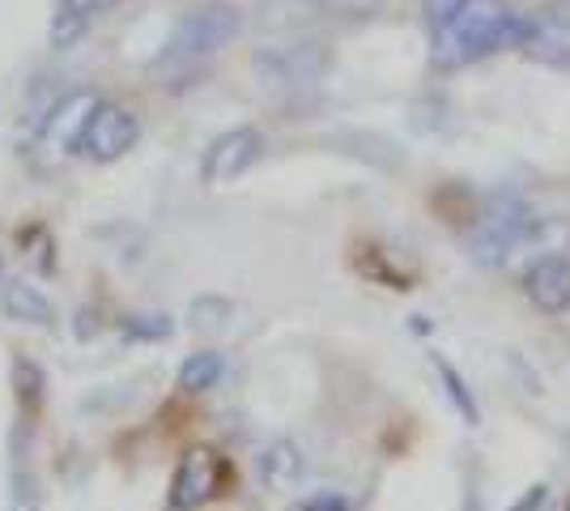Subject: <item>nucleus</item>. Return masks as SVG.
Here are the masks:
<instances>
[{"mask_svg":"<svg viewBox=\"0 0 570 511\" xmlns=\"http://www.w3.org/2000/svg\"><path fill=\"white\" fill-rule=\"evenodd\" d=\"M243 30V13L230 0H205L191 4L179 22L170 26V39L163 43V60L170 65H188V60H205L214 51L230 48Z\"/></svg>","mask_w":570,"mask_h":511,"instance_id":"2","label":"nucleus"},{"mask_svg":"<svg viewBox=\"0 0 570 511\" xmlns=\"http://www.w3.org/2000/svg\"><path fill=\"white\" fill-rule=\"evenodd\" d=\"M439 375H443V384H448V392H452L455 410L469 417V422H476V405H473V396H469V389H464V380H460L448 363H439Z\"/></svg>","mask_w":570,"mask_h":511,"instance_id":"15","label":"nucleus"},{"mask_svg":"<svg viewBox=\"0 0 570 511\" xmlns=\"http://www.w3.org/2000/svg\"><path fill=\"white\" fill-rule=\"evenodd\" d=\"M111 4H119V0H60V13H56V43L69 48L72 39H81L86 22L98 18V13H107Z\"/></svg>","mask_w":570,"mask_h":511,"instance_id":"12","label":"nucleus"},{"mask_svg":"<svg viewBox=\"0 0 570 511\" xmlns=\"http://www.w3.org/2000/svg\"><path fill=\"white\" fill-rule=\"evenodd\" d=\"M303 511H350V503L341 499V494H311Z\"/></svg>","mask_w":570,"mask_h":511,"instance_id":"17","label":"nucleus"},{"mask_svg":"<svg viewBox=\"0 0 570 511\" xmlns=\"http://www.w3.org/2000/svg\"><path fill=\"white\" fill-rule=\"evenodd\" d=\"M4 511H39V487H35V478H30V473H18V478H13Z\"/></svg>","mask_w":570,"mask_h":511,"instance_id":"14","label":"nucleus"},{"mask_svg":"<svg viewBox=\"0 0 570 511\" xmlns=\"http://www.w3.org/2000/svg\"><path fill=\"white\" fill-rule=\"evenodd\" d=\"M141 141V120L128 111V107H116V102H95L86 111V124L77 128L72 137V154H86L90 163H116L128 149Z\"/></svg>","mask_w":570,"mask_h":511,"instance_id":"3","label":"nucleus"},{"mask_svg":"<svg viewBox=\"0 0 570 511\" xmlns=\"http://www.w3.org/2000/svg\"><path fill=\"white\" fill-rule=\"evenodd\" d=\"M226 482V464L209 448H191L179 461L175 478H170V508L175 511H200L205 503H214Z\"/></svg>","mask_w":570,"mask_h":511,"instance_id":"5","label":"nucleus"},{"mask_svg":"<svg viewBox=\"0 0 570 511\" xmlns=\"http://www.w3.org/2000/svg\"><path fill=\"white\" fill-rule=\"evenodd\" d=\"M567 511H570V508H567Z\"/></svg>","mask_w":570,"mask_h":511,"instance_id":"19","label":"nucleus"},{"mask_svg":"<svg viewBox=\"0 0 570 511\" xmlns=\"http://www.w3.org/2000/svg\"><path fill=\"white\" fill-rule=\"evenodd\" d=\"M18 375H22V401L26 405H35V401H39V392H43V375H39L30 363H18Z\"/></svg>","mask_w":570,"mask_h":511,"instance_id":"16","label":"nucleus"},{"mask_svg":"<svg viewBox=\"0 0 570 511\" xmlns=\"http://www.w3.org/2000/svg\"><path fill=\"white\" fill-rule=\"evenodd\" d=\"M264 149V137L256 128H230V132H222L214 146L205 149V158H200V179L205 184H235L238 175H247V170L256 167V158H261Z\"/></svg>","mask_w":570,"mask_h":511,"instance_id":"6","label":"nucleus"},{"mask_svg":"<svg viewBox=\"0 0 570 511\" xmlns=\"http://www.w3.org/2000/svg\"><path fill=\"white\" fill-rule=\"evenodd\" d=\"M430 60L439 69H464L499 48H520L523 18L502 0H430Z\"/></svg>","mask_w":570,"mask_h":511,"instance_id":"1","label":"nucleus"},{"mask_svg":"<svg viewBox=\"0 0 570 511\" xmlns=\"http://www.w3.org/2000/svg\"><path fill=\"white\" fill-rule=\"evenodd\" d=\"M0 282H4V273H0Z\"/></svg>","mask_w":570,"mask_h":511,"instance_id":"18","label":"nucleus"},{"mask_svg":"<svg viewBox=\"0 0 570 511\" xmlns=\"http://www.w3.org/2000/svg\"><path fill=\"white\" fill-rule=\"evenodd\" d=\"M0 312L30 328H51L56 324V303L39 286H30L22 277H4L0 282Z\"/></svg>","mask_w":570,"mask_h":511,"instance_id":"9","label":"nucleus"},{"mask_svg":"<svg viewBox=\"0 0 570 511\" xmlns=\"http://www.w3.org/2000/svg\"><path fill=\"white\" fill-rule=\"evenodd\" d=\"M528 226H532V218H528V205H523L515 193H502L490 200V209L481 214V222H476L473 230V256L476 265H502L515 247H520V239L528 235Z\"/></svg>","mask_w":570,"mask_h":511,"instance_id":"4","label":"nucleus"},{"mask_svg":"<svg viewBox=\"0 0 570 511\" xmlns=\"http://www.w3.org/2000/svg\"><path fill=\"white\" fill-rule=\"evenodd\" d=\"M523 294L537 312L546 316H562L570 307V256H541L523 273Z\"/></svg>","mask_w":570,"mask_h":511,"instance_id":"7","label":"nucleus"},{"mask_svg":"<svg viewBox=\"0 0 570 511\" xmlns=\"http://www.w3.org/2000/svg\"><path fill=\"white\" fill-rule=\"evenodd\" d=\"M222 375H226V358L214 354V350H200V354L184 358V366H179V389L184 392H209Z\"/></svg>","mask_w":570,"mask_h":511,"instance_id":"13","label":"nucleus"},{"mask_svg":"<svg viewBox=\"0 0 570 511\" xmlns=\"http://www.w3.org/2000/svg\"><path fill=\"white\" fill-rule=\"evenodd\" d=\"M256 73L273 86V90H303L315 77L324 73V51L320 48H282L264 51L256 60Z\"/></svg>","mask_w":570,"mask_h":511,"instance_id":"8","label":"nucleus"},{"mask_svg":"<svg viewBox=\"0 0 570 511\" xmlns=\"http://www.w3.org/2000/svg\"><path fill=\"white\" fill-rule=\"evenodd\" d=\"M520 51L532 60H546L553 69H570V35L558 22H537V18H523V39Z\"/></svg>","mask_w":570,"mask_h":511,"instance_id":"10","label":"nucleus"},{"mask_svg":"<svg viewBox=\"0 0 570 511\" xmlns=\"http://www.w3.org/2000/svg\"><path fill=\"white\" fill-rule=\"evenodd\" d=\"M256 469H261V482L268 490H285L303 478L307 464H303V452H298L289 439H277V443H268L261 452V464H256Z\"/></svg>","mask_w":570,"mask_h":511,"instance_id":"11","label":"nucleus"}]
</instances>
